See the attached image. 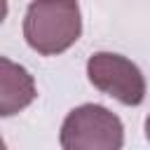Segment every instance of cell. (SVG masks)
<instances>
[{
    "label": "cell",
    "instance_id": "6da1fadb",
    "mask_svg": "<svg viewBox=\"0 0 150 150\" xmlns=\"http://www.w3.org/2000/svg\"><path fill=\"white\" fill-rule=\"evenodd\" d=\"M82 35L77 0H33L23 16L26 45L40 56H56L70 49Z\"/></svg>",
    "mask_w": 150,
    "mask_h": 150
},
{
    "label": "cell",
    "instance_id": "7a4b0ae2",
    "mask_svg": "<svg viewBox=\"0 0 150 150\" xmlns=\"http://www.w3.org/2000/svg\"><path fill=\"white\" fill-rule=\"evenodd\" d=\"M59 143L66 150H120L124 145V124L105 105L82 103L66 115Z\"/></svg>",
    "mask_w": 150,
    "mask_h": 150
},
{
    "label": "cell",
    "instance_id": "3957f363",
    "mask_svg": "<svg viewBox=\"0 0 150 150\" xmlns=\"http://www.w3.org/2000/svg\"><path fill=\"white\" fill-rule=\"evenodd\" d=\"M87 77L98 91L120 101L122 105H141L145 98V77L141 68L122 54H91L87 61Z\"/></svg>",
    "mask_w": 150,
    "mask_h": 150
},
{
    "label": "cell",
    "instance_id": "277c9868",
    "mask_svg": "<svg viewBox=\"0 0 150 150\" xmlns=\"http://www.w3.org/2000/svg\"><path fill=\"white\" fill-rule=\"evenodd\" d=\"M35 96L38 91H35L33 75L23 66L2 56L0 59V115L12 117L21 112L33 103Z\"/></svg>",
    "mask_w": 150,
    "mask_h": 150
},
{
    "label": "cell",
    "instance_id": "5b68a950",
    "mask_svg": "<svg viewBox=\"0 0 150 150\" xmlns=\"http://www.w3.org/2000/svg\"><path fill=\"white\" fill-rule=\"evenodd\" d=\"M145 138H148V143H150V115H148V120H145Z\"/></svg>",
    "mask_w": 150,
    "mask_h": 150
}]
</instances>
